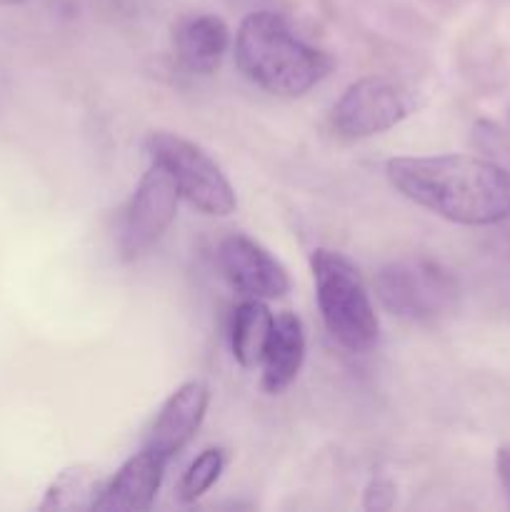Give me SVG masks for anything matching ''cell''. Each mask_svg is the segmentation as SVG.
<instances>
[{
  "instance_id": "5bb4252c",
  "label": "cell",
  "mask_w": 510,
  "mask_h": 512,
  "mask_svg": "<svg viewBox=\"0 0 510 512\" xmlns=\"http://www.w3.org/2000/svg\"><path fill=\"white\" fill-rule=\"evenodd\" d=\"M108 478L95 465L78 463L60 470L43 493L38 510H95Z\"/></svg>"
},
{
  "instance_id": "ac0fdd59",
  "label": "cell",
  "mask_w": 510,
  "mask_h": 512,
  "mask_svg": "<svg viewBox=\"0 0 510 512\" xmlns=\"http://www.w3.org/2000/svg\"><path fill=\"white\" fill-rule=\"evenodd\" d=\"M28 0H0V8H13V5H25Z\"/></svg>"
},
{
  "instance_id": "ba28073f",
  "label": "cell",
  "mask_w": 510,
  "mask_h": 512,
  "mask_svg": "<svg viewBox=\"0 0 510 512\" xmlns=\"http://www.w3.org/2000/svg\"><path fill=\"white\" fill-rule=\"evenodd\" d=\"M218 265L225 280L245 298L273 300L290 290L283 263L248 235H228L218 245Z\"/></svg>"
},
{
  "instance_id": "9c48e42d",
  "label": "cell",
  "mask_w": 510,
  "mask_h": 512,
  "mask_svg": "<svg viewBox=\"0 0 510 512\" xmlns=\"http://www.w3.org/2000/svg\"><path fill=\"white\" fill-rule=\"evenodd\" d=\"M208 403L210 390L205 383L190 380V383L180 385L165 400L158 418L153 420V428H150L148 440H145V448L163 455L170 463L195 438L198 428L203 425L205 413H208Z\"/></svg>"
},
{
  "instance_id": "8992f818",
  "label": "cell",
  "mask_w": 510,
  "mask_h": 512,
  "mask_svg": "<svg viewBox=\"0 0 510 512\" xmlns=\"http://www.w3.org/2000/svg\"><path fill=\"white\" fill-rule=\"evenodd\" d=\"M413 110L415 95L408 85L388 75H368L343 90L330 110V125L340 138L360 140L395 128Z\"/></svg>"
},
{
  "instance_id": "5b68a950",
  "label": "cell",
  "mask_w": 510,
  "mask_h": 512,
  "mask_svg": "<svg viewBox=\"0 0 510 512\" xmlns=\"http://www.w3.org/2000/svg\"><path fill=\"white\" fill-rule=\"evenodd\" d=\"M385 308L410 323H430L448 313L458 295L455 278L428 258H405L385 265L375 278Z\"/></svg>"
},
{
  "instance_id": "9a60e30c",
  "label": "cell",
  "mask_w": 510,
  "mask_h": 512,
  "mask_svg": "<svg viewBox=\"0 0 510 512\" xmlns=\"http://www.w3.org/2000/svg\"><path fill=\"white\" fill-rule=\"evenodd\" d=\"M225 455L223 448H208L188 465V470L183 473L178 483V498L180 503H195V500L203 498L215 483H218L220 473L225 468Z\"/></svg>"
},
{
  "instance_id": "7a4b0ae2",
  "label": "cell",
  "mask_w": 510,
  "mask_h": 512,
  "mask_svg": "<svg viewBox=\"0 0 510 512\" xmlns=\"http://www.w3.org/2000/svg\"><path fill=\"white\" fill-rule=\"evenodd\" d=\"M235 63L250 83L283 98H300L333 70V58L298 38L273 10L245 15L235 33Z\"/></svg>"
},
{
  "instance_id": "2e32d148",
  "label": "cell",
  "mask_w": 510,
  "mask_h": 512,
  "mask_svg": "<svg viewBox=\"0 0 510 512\" xmlns=\"http://www.w3.org/2000/svg\"><path fill=\"white\" fill-rule=\"evenodd\" d=\"M395 503V485L393 480L388 478H373L368 483V488H365V498H363V505L365 510H390Z\"/></svg>"
},
{
  "instance_id": "4fadbf2b",
  "label": "cell",
  "mask_w": 510,
  "mask_h": 512,
  "mask_svg": "<svg viewBox=\"0 0 510 512\" xmlns=\"http://www.w3.org/2000/svg\"><path fill=\"white\" fill-rule=\"evenodd\" d=\"M275 315L265 305V300L245 298L233 310V325H230V348L240 368H260L268 350L270 335H273Z\"/></svg>"
},
{
  "instance_id": "7c38bea8",
  "label": "cell",
  "mask_w": 510,
  "mask_h": 512,
  "mask_svg": "<svg viewBox=\"0 0 510 512\" xmlns=\"http://www.w3.org/2000/svg\"><path fill=\"white\" fill-rule=\"evenodd\" d=\"M305 360V330L295 313H280L275 318L268 350L260 363L263 368V390L280 395L298 378Z\"/></svg>"
},
{
  "instance_id": "277c9868",
  "label": "cell",
  "mask_w": 510,
  "mask_h": 512,
  "mask_svg": "<svg viewBox=\"0 0 510 512\" xmlns=\"http://www.w3.org/2000/svg\"><path fill=\"white\" fill-rule=\"evenodd\" d=\"M150 160L163 165L173 175L180 198L188 200L195 210L213 218H225L235 210V190L225 178L223 168L193 140L168 130H155L145 140Z\"/></svg>"
},
{
  "instance_id": "3957f363",
  "label": "cell",
  "mask_w": 510,
  "mask_h": 512,
  "mask_svg": "<svg viewBox=\"0 0 510 512\" xmlns=\"http://www.w3.org/2000/svg\"><path fill=\"white\" fill-rule=\"evenodd\" d=\"M320 315L338 345L350 353H368L378 345L380 323L360 270L348 255L318 248L310 255Z\"/></svg>"
},
{
  "instance_id": "e0dca14e",
  "label": "cell",
  "mask_w": 510,
  "mask_h": 512,
  "mask_svg": "<svg viewBox=\"0 0 510 512\" xmlns=\"http://www.w3.org/2000/svg\"><path fill=\"white\" fill-rule=\"evenodd\" d=\"M495 468H498V480L503 485V493L510 503V445H503L495 458Z\"/></svg>"
},
{
  "instance_id": "6da1fadb",
  "label": "cell",
  "mask_w": 510,
  "mask_h": 512,
  "mask_svg": "<svg viewBox=\"0 0 510 512\" xmlns=\"http://www.w3.org/2000/svg\"><path fill=\"white\" fill-rule=\"evenodd\" d=\"M403 198L440 218L470 228L510 218V170L478 155L393 158L385 165Z\"/></svg>"
},
{
  "instance_id": "30bf717a",
  "label": "cell",
  "mask_w": 510,
  "mask_h": 512,
  "mask_svg": "<svg viewBox=\"0 0 510 512\" xmlns=\"http://www.w3.org/2000/svg\"><path fill=\"white\" fill-rule=\"evenodd\" d=\"M168 460L163 455L143 448L123 463V468L108 478L95 510L98 512H143L155 503L163 485Z\"/></svg>"
},
{
  "instance_id": "52a82bcc",
  "label": "cell",
  "mask_w": 510,
  "mask_h": 512,
  "mask_svg": "<svg viewBox=\"0 0 510 512\" xmlns=\"http://www.w3.org/2000/svg\"><path fill=\"white\" fill-rule=\"evenodd\" d=\"M180 190L173 175L163 165L150 160V168L140 178L120 230V253L125 260H135L148 253L173 225L178 213Z\"/></svg>"
},
{
  "instance_id": "8fae6325",
  "label": "cell",
  "mask_w": 510,
  "mask_h": 512,
  "mask_svg": "<svg viewBox=\"0 0 510 512\" xmlns=\"http://www.w3.org/2000/svg\"><path fill=\"white\" fill-rule=\"evenodd\" d=\"M230 48V28L218 15H190L173 30V50L180 68L210 75Z\"/></svg>"
}]
</instances>
